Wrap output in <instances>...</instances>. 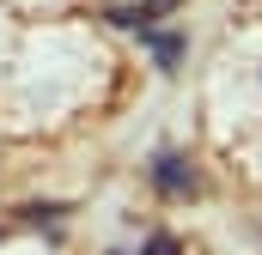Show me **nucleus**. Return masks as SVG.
<instances>
[{
	"label": "nucleus",
	"instance_id": "1",
	"mask_svg": "<svg viewBox=\"0 0 262 255\" xmlns=\"http://www.w3.org/2000/svg\"><path fill=\"white\" fill-rule=\"evenodd\" d=\"M146 176H152L159 194H195V170H189V158H177V152H159V158L146 164Z\"/></svg>",
	"mask_w": 262,
	"mask_h": 255
},
{
	"label": "nucleus",
	"instance_id": "2",
	"mask_svg": "<svg viewBox=\"0 0 262 255\" xmlns=\"http://www.w3.org/2000/svg\"><path fill=\"white\" fill-rule=\"evenodd\" d=\"M140 37L152 43V55H159V67H165V73L183 61V43H177V37H159V31H140Z\"/></svg>",
	"mask_w": 262,
	"mask_h": 255
},
{
	"label": "nucleus",
	"instance_id": "3",
	"mask_svg": "<svg viewBox=\"0 0 262 255\" xmlns=\"http://www.w3.org/2000/svg\"><path fill=\"white\" fill-rule=\"evenodd\" d=\"M140 255H177V237L159 231V237H146V249H140Z\"/></svg>",
	"mask_w": 262,
	"mask_h": 255
}]
</instances>
